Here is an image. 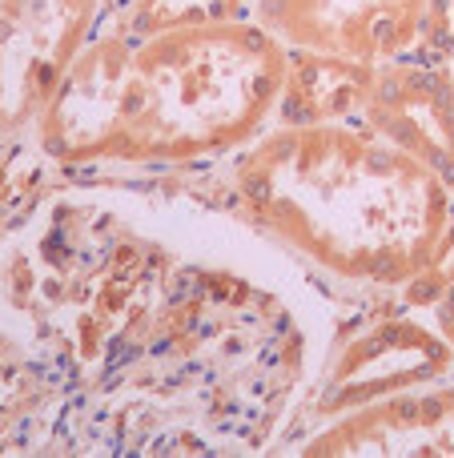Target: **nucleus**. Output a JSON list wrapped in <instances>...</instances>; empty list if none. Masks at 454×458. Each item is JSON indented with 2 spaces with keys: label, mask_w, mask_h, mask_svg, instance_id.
Here are the masks:
<instances>
[{
  "label": "nucleus",
  "mask_w": 454,
  "mask_h": 458,
  "mask_svg": "<svg viewBox=\"0 0 454 458\" xmlns=\"http://www.w3.org/2000/svg\"><path fill=\"white\" fill-rule=\"evenodd\" d=\"M450 72H454V61H450Z\"/></svg>",
  "instance_id": "nucleus-9"
},
{
  "label": "nucleus",
  "mask_w": 454,
  "mask_h": 458,
  "mask_svg": "<svg viewBox=\"0 0 454 458\" xmlns=\"http://www.w3.org/2000/svg\"><path fill=\"white\" fill-rule=\"evenodd\" d=\"M290 48L257 21L185 24L153 37L109 29L69 69L45 117L64 161H193L262 129L282 101Z\"/></svg>",
  "instance_id": "nucleus-1"
},
{
  "label": "nucleus",
  "mask_w": 454,
  "mask_h": 458,
  "mask_svg": "<svg viewBox=\"0 0 454 458\" xmlns=\"http://www.w3.org/2000/svg\"><path fill=\"white\" fill-rule=\"evenodd\" d=\"M249 16V0H125L113 29L125 37H153L185 24H217Z\"/></svg>",
  "instance_id": "nucleus-7"
},
{
  "label": "nucleus",
  "mask_w": 454,
  "mask_h": 458,
  "mask_svg": "<svg viewBox=\"0 0 454 458\" xmlns=\"http://www.w3.org/2000/svg\"><path fill=\"white\" fill-rule=\"evenodd\" d=\"M418 61L450 64L454 61V0H426L423 24H418L415 53Z\"/></svg>",
  "instance_id": "nucleus-8"
},
{
  "label": "nucleus",
  "mask_w": 454,
  "mask_h": 458,
  "mask_svg": "<svg viewBox=\"0 0 454 458\" xmlns=\"http://www.w3.org/2000/svg\"><path fill=\"white\" fill-rule=\"evenodd\" d=\"M306 454H454V382L358 406Z\"/></svg>",
  "instance_id": "nucleus-5"
},
{
  "label": "nucleus",
  "mask_w": 454,
  "mask_h": 458,
  "mask_svg": "<svg viewBox=\"0 0 454 458\" xmlns=\"http://www.w3.org/2000/svg\"><path fill=\"white\" fill-rule=\"evenodd\" d=\"M378 64L346 61V56L302 53L290 48L286 85H282V117L290 125H326V121L362 113L374 85Z\"/></svg>",
  "instance_id": "nucleus-6"
},
{
  "label": "nucleus",
  "mask_w": 454,
  "mask_h": 458,
  "mask_svg": "<svg viewBox=\"0 0 454 458\" xmlns=\"http://www.w3.org/2000/svg\"><path fill=\"white\" fill-rule=\"evenodd\" d=\"M238 185L262 225L362 282L418 277L454 225V185L374 129L334 121L265 137Z\"/></svg>",
  "instance_id": "nucleus-2"
},
{
  "label": "nucleus",
  "mask_w": 454,
  "mask_h": 458,
  "mask_svg": "<svg viewBox=\"0 0 454 458\" xmlns=\"http://www.w3.org/2000/svg\"><path fill=\"white\" fill-rule=\"evenodd\" d=\"M426 0H249V21L302 53L386 64L415 53Z\"/></svg>",
  "instance_id": "nucleus-3"
},
{
  "label": "nucleus",
  "mask_w": 454,
  "mask_h": 458,
  "mask_svg": "<svg viewBox=\"0 0 454 458\" xmlns=\"http://www.w3.org/2000/svg\"><path fill=\"white\" fill-rule=\"evenodd\" d=\"M362 117L378 137L399 145L454 185V72L450 64L399 56L374 69Z\"/></svg>",
  "instance_id": "nucleus-4"
}]
</instances>
